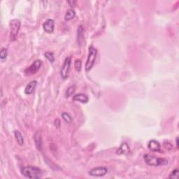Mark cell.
<instances>
[{"label": "cell", "instance_id": "obj_5", "mask_svg": "<svg viewBox=\"0 0 179 179\" xmlns=\"http://www.w3.org/2000/svg\"><path fill=\"white\" fill-rule=\"evenodd\" d=\"M71 64H72V58L70 57L66 58L60 70L61 77L64 80H65L69 77L71 69Z\"/></svg>", "mask_w": 179, "mask_h": 179}, {"label": "cell", "instance_id": "obj_1", "mask_svg": "<svg viewBox=\"0 0 179 179\" xmlns=\"http://www.w3.org/2000/svg\"><path fill=\"white\" fill-rule=\"evenodd\" d=\"M20 172L25 177L28 178L37 179L41 178L42 172L39 168L33 166L23 167L20 169Z\"/></svg>", "mask_w": 179, "mask_h": 179}, {"label": "cell", "instance_id": "obj_10", "mask_svg": "<svg viewBox=\"0 0 179 179\" xmlns=\"http://www.w3.org/2000/svg\"><path fill=\"white\" fill-rule=\"evenodd\" d=\"M37 85V81L36 80H34L30 81L28 84L27 85V86L25 87V93L26 95H31L34 93L36 86Z\"/></svg>", "mask_w": 179, "mask_h": 179}, {"label": "cell", "instance_id": "obj_26", "mask_svg": "<svg viewBox=\"0 0 179 179\" xmlns=\"http://www.w3.org/2000/svg\"><path fill=\"white\" fill-rule=\"evenodd\" d=\"M178 137H176V146H177V148H178Z\"/></svg>", "mask_w": 179, "mask_h": 179}, {"label": "cell", "instance_id": "obj_24", "mask_svg": "<svg viewBox=\"0 0 179 179\" xmlns=\"http://www.w3.org/2000/svg\"><path fill=\"white\" fill-rule=\"evenodd\" d=\"M169 146H172V143L168 142V141H165V142H164V146H165V148H167V149H168V150H169Z\"/></svg>", "mask_w": 179, "mask_h": 179}, {"label": "cell", "instance_id": "obj_7", "mask_svg": "<svg viewBox=\"0 0 179 179\" xmlns=\"http://www.w3.org/2000/svg\"><path fill=\"white\" fill-rule=\"evenodd\" d=\"M42 66V62L40 59H36V61H34L33 64L31 66L27 68L25 70V73L29 75H31V74H36L39 70L41 67Z\"/></svg>", "mask_w": 179, "mask_h": 179}, {"label": "cell", "instance_id": "obj_19", "mask_svg": "<svg viewBox=\"0 0 179 179\" xmlns=\"http://www.w3.org/2000/svg\"><path fill=\"white\" fill-rule=\"evenodd\" d=\"M168 178H174V179H178V169H175L174 170L171 172L170 174L169 175Z\"/></svg>", "mask_w": 179, "mask_h": 179}, {"label": "cell", "instance_id": "obj_8", "mask_svg": "<svg viewBox=\"0 0 179 179\" xmlns=\"http://www.w3.org/2000/svg\"><path fill=\"white\" fill-rule=\"evenodd\" d=\"M43 28L45 32L47 33H52L54 31L55 28V20L53 19H48L44 22L43 25Z\"/></svg>", "mask_w": 179, "mask_h": 179}, {"label": "cell", "instance_id": "obj_4", "mask_svg": "<svg viewBox=\"0 0 179 179\" xmlns=\"http://www.w3.org/2000/svg\"><path fill=\"white\" fill-rule=\"evenodd\" d=\"M20 20L18 19H13L10 21L9 27H10V40L11 41H14L17 39L18 34L20 28Z\"/></svg>", "mask_w": 179, "mask_h": 179}, {"label": "cell", "instance_id": "obj_3", "mask_svg": "<svg viewBox=\"0 0 179 179\" xmlns=\"http://www.w3.org/2000/svg\"><path fill=\"white\" fill-rule=\"evenodd\" d=\"M97 55V48L93 47V46H90L89 53H88V59H87L85 66V69L86 72H89V71L93 69L95 62V59H96Z\"/></svg>", "mask_w": 179, "mask_h": 179}, {"label": "cell", "instance_id": "obj_25", "mask_svg": "<svg viewBox=\"0 0 179 179\" xmlns=\"http://www.w3.org/2000/svg\"><path fill=\"white\" fill-rule=\"evenodd\" d=\"M68 3H69V4H70V5L72 6H74L76 5V2L75 1H69Z\"/></svg>", "mask_w": 179, "mask_h": 179}, {"label": "cell", "instance_id": "obj_13", "mask_svg": "<svg viewBox=\"0 0 179 179\" xmlns=\"http://www.w3.org/2000/svg\"><path fill=\"white\" fill-rule=\"evenodd\" d=\"M14 136L16 137V139L18 143L20 146H22L24 144V138L22 136L21 132H19L18 130H14Z\"/></svg>", "mask_w": 179, "mask_h": 179}, {"label": "cell", "instance_id": "obj_21", "mask_svg": "<svg viewBox=\"0 0 179 179\" xmlns=\"http://www.w3.org/2000/svg\"><path fill=\"white\" fill-rule=\"evenodd\" d=\"M45 57H46L51 63H53V62L55 61V57H54V55L52 52H46L45 53Z\"/></svg>", "mask_w": 179, "mask_h": 179}, {"label": "cell", "instance_id": "obj_17", "mask_svg": "<svg viewBox=\"0 0 179 179\" xmlns=\"http://www.w3.org/2000/svg\"><path fill=\"white\" fill-rule=\"evenodd\" d=\"M75 90H76L75 85H71L70 87H69V88H67V91H66V93H65L66 97H70L71 95H73L74 92H75Z\"/></svg>", "mask_w": 179, "mask_h": 179}, {"label": "cell", "instance_id": "obj_9", "mask_svg": "<svg viewBox=\"0 0 179 179\" xmlns=\"http://www.w3.org/2000/svg\"><path fill=\"white\" fill-rule=\"evenodd\" d=\"M148 147L149 150H151L153 152H160L161 151L160 143L156 140H151L148 143Z\"/></svg>", "mask_w": 179, "mask_h": 179}, {"label": "cell", "instance_id": "obj_23", "mask_svg": "<svg viewBox=\"0 0 179 179\" xmlns=\"http://www.w3.org/2000/svg\"><path fill=\"white\" fill-rule=\"evenodd\" d=\"M54 124L57 128H59V127H60V120L59 119H56V120H55Z\"/></svg>", "mask_w": 179, "mask_h": 179}, {"label": "cell", "instance_id": "obj_15", "mask_svg": "<svg viewBox=\"0 0 179 179\" xmlns=\"http://www.w3.org/2000/svg\"><path fill=\"white\" fill-rule=\"evenodd\" d=\"M75 16H76L75 11L72 9H69V10H67V13H66L65 16H64V19H65V20H67V21H68V20H72V19L75 17Z\"/></svg>", "mask_w": 179, "mask_h": 179}, {"label": "cell", "instance_id": "obj_11", "mask_svg": "<svg viewBox=\"0 0 179 179\" xmlns=\"http://www.w3.org/2000/svg\"><path fill=\"white\" fill-rule=\"evenodd\" d=\"M73 100L85 104V103L88 102L89 98H88V97L87 96V95L82 94V93H79V94H76L74 95L73 97Z\"/></svg>", "mask_w": 179, "mask_h": 179}, {"label": "cell", "instance_id": "obj_6", "mask_svg": "<svg viewBox=\"0 0 179 179\" xmlns=\"http://www.w3.org/2000/svg\"><path fill=\"white\" fill-rule=\"evenodd\" d=\"M108 172V169L105 167H97L93 168L88 172V174L91 176L101 177L105 176Z\"/></svg>", "mask_w": 179, "mask_h": 179}, {"label": "cell", "instance_id": "obj_14", "mask_svg": "<svg viewBox=\"0 0 179 179\" xmlns=\"http://www.w3.org/2000/svg\"><path fill=\"white\" fill-rule=\"evenodd\" d=\"M34 141L36 143L37 148L39 150H41L42 147V140H41V136L39 132H36L34 135Z\"/></svg>", "mask_w": 179, "mask_h": 179}, {"label": "cell", "instance_id": "obj_12", "mask_svg": "<svg viewBox=\"0 0 179 179\" xmlns=\"http://www.w3.org/2000/svg\"><path fill=\"white\" fill-rule=\"evenodd\" d=\"M130 149L129 147L128 144L127 143H123L120 145V146L119 147L118 149L117 150V153L118 155H127L130 153Z\"/></svg>", "mask_w": 179, "mask_h": 179}, {"label": "cell", "instance_id": "obj_2", "mask_svg": "<svg viewBox=\"0 0 179 179\" xmlns=\"http://www.w3.org/2000/svg\"><path fill=\"white\" fill-rule=\"evenodd\" d=\"M146 163L149 166L152 167H158L161 165H167L168 164L169 162L167 159L164 158H159L156 157V156L153 155L151 154H146L143 157Z\"/></svg>", "mask_w": 179, "mask_h": 179}, {"label": "cell", "instance_id": "obj_22", "mask_svg": "<svg viewBox=\"0 0 179 179\" xmlns=\"http://www.w3.org/2000/svg\"><path fill=\"white\" fill-rule=\"evenodd\" d=\"M83 27L82 25H80L78 28V41H79V43H80L82 41V39H83Z\"/></svg>", "mask_w": 179, "mask_h": 179}, {"label": "cell", "instance_id": "obj_20", "mask_svg": "<svg viewBox=\"0 0 179 179\" xmlns=\"http://www.w3.org/2000/svg\"><path fill=\"white\" fill-rule=\"evenodd\" d=\"M74 67L77 72H80L82 67V62L80 59H76L74 62Z\"/></svg>", "mask_w": 179, "mask_h": 179}, {"label": "cell", "instance_id": "obj_18", "mask_svg": "<svg viewBox=\"0 0 179 179\" xmlns=\"http://www.w3.org/2000/svg\"><path fill=\"white\" fill-rule=\"evenodd\" d=\"M8 55V51L5 48H1V53H0V59L1 61H4V59H6Z\"/></svg>", "mask_w": 179, "mask_h": 179}, {"label": "cell", "instance_id": "obj_16", "mask_svg": "<svg viewBox=\"0 0 179 179\" xmlns=\"http://www.w3.org/2000/svg\"><path fill=\"white\" fill-rule=\"evenodd\" d=\"M62 117L63 120L67 123H71L72 122V117L71 116L70 114L67 112H62Z\"/></svg>", "mask_w": 179, "mask_h": 179}]
</instances>
